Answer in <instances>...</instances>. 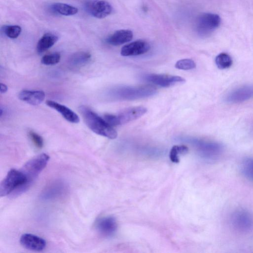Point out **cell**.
<instances>
[{"label": "cell", "instance_id": "ba28073f", "mask_svg": "<svg viewBox=\"0 0 253 253\" xmlns=\"http://www.w3.org/2000/svg\"><path fill=\"white\" fill-rule=\"evenodd\" d=\"M145 78L155 85L164 88L170 87L186 82V80L182 77L166 74H152L147 75Z\"/></svg>", "mask_w": 253, "mask_h": 253}, {"label": "cell", "instance_id": "8992f818", "mask_svg": "<svg viewBox=\"0 0 253 253\" xmlns=\"http://www.w3.org/2000/svg\"><path fill=\"white\" fill-rule=\"evenodd\" d=\"M194 145L201 156L209 161L218 159L223 151V147L217 142L196 140Z\"/></svg>", "mask_w": 253, "mask_h": 253}, {"label": "cell", "instance_id": "603a6c76", "mask_svg": "<svg viewBox=\"0 0 253 253\" xmlns=\"http://www.w3.org/2000/svg\"><path fill=\"white\" fill-rule=\"evenodd\" d=\"M188 152V148L186 146H175L171 150L170 159L172 162L178 163L180 162L179 155L185 154Z\"/></svg>", "mask_w": 253, "mask_h": 253}, {"label": "cell", "instance_id": "f546056e", "mask_svg": "<svg viewBox=\"0 0 253 253\" xmlns=\"http://www.w3.org/2000/svg\"><path fill=\"white\" fill-rule=\"evenodd\" d=\"M252 130H253V128H252Z\"/></svg>", "mask_w": 253, "mask_h": 253}, {"label": "cell", "instance_id": "d6986e66", "mask_svg": "<svg viewBox=\"0 0 253 253\" xmlns=\"http://www.w3.org/2000/svg\"><path fill=\"white\" fill-rule=\"evenodd\" d=\"M52 13L64 16H70L78 13L77 8L68 4L57 3L52 4L50 7Z\"/></svg>", "mask_w": 253, "mask_h": 253}, {"label": "cell", "instance_id": "d4e9b609", "mask_svg": "<svg viewBox=\"0 0 253 253\" xmlns=\"http://www.w3.org/2000/svg\"><path fill=\"white\" fill-rule=\"evenodd\" d=\"M61 59V54L55 52L44 55L41 60V63L44 65L52 66L58 64Z\"/></svg>", "mask_w": 253, "mask_h": 253}, {"label": "cell", "instance_id": "e0dca14e", "mask_svg": "<svg viewBox=\"0 0 253 253\" xmlns=\"http://www.w3.org/2000/svg\"><path fill=\"white\" fill-rule=\"evenodd\" d=\"M133 38V33L128 30H122L116 32L109 36L106 42L111 45L119 46L131 41Z\"/></svg>", "mask_w": 253, "mask_h": 253}, {"label": "cell", "instance_id": "44dd1931", "mask_svg": "<svg viewBox=\"0 0 253 253\" xmlns=\"http://www.w3.org/2000/svg\"><path fill=\"white\" fill-rule=\"evenodd\" d=\"M215 63L219 69H226L231 67L233 64V61L229 54L223 52L217 56Z\"/></svg>", "mask_w": 253, "mask_h": 253}, {"label": "cell", "instance_id": "7c38bea8", "mask_svg": "<svg viewBox=\"0 0 253 253\" xmlns=\"http://www.w3.org/2000/svg\"><path fill=\"white\" fill-rule=\"evenodd\" d=\"M147 111V108L142 106L130 107L123 110L118 116L119 125L126 124L141 118Z\"/></svg>", "mask_w": 253, "mask_h": 253}, {"label": "cell", "instance_id": "5b68a950", "mask_svg": "<svg viewBox=\"0 0 253 253\" xmlns=\"http://www.w3.org/2000/svg\"><path fill=\"white\" fill-rule=\"evenodd\" d=\"M221 23L219 16L212 13H205L200 16L196 22V30L201 36L210 35L219 27Z\"/></svg>", "mask_w": 253, "mask_h": 253}, {"label": "cell", "instance_id": "8fae6325", "mask_svg": "<svg viewBox=\"0 0 253 253\" xmlns=\"http://www.w3.org/2000/svg\"><path fill=\"white\" fill-rule=\"evenodd\" d=\"M67 190V186L64 182L61 181H55L44 190L41 194V198L46 201L58 199L64 195Z\"/></svg>", "mask_w": 253, "mask_h": 253}, {"label": "cell", "instance_id": "4316f807", "mask_svg": "<svg viewBox=\"0 0 253 253\" xmlns=\"http://www.w3.org/2000/svg\"><path fill=\"white\" fill-rule=\"evenodd\" d=\"M29 136L36 148L41 149L43 147L44 140L41 136L33 131L29 132Z\"/></svg>", "mask_w": 253, "mask_h": 253}, {"label": "cell", "instance_id": "83f0119b", "mask_svg": "<svg viewBox=\"0 0 253 253\" xmlns=\"http://www.w3.org/2000/svg\"><path fill=\"white\" fill-rule=\"evenodd\" d=\"M103 119L107 124L112 127L119 125L118 116L106 114L104 115Z\"/></svg>", "mask_w": 253, "mask_h": 253}, {"label": "cell", "instance_id": "ac0fdd59", "mask_svg": "<svg viewBox=\"0 0 253 253\" xmlns=\"http://www.w3.org/2000/svg\"><path fill=\"white\" fill-rule=\"evenodd\" d=\"M59 40L58 36L51 34H45L39 40L37 45L39 53H42L51 48Z\"/></svg>", "mask_w": 253, "mask_h": 253}, {"label": "cell", "instance_id": "cb8c5ba5", "mask_svg": "<svg viewBox=\"0 0 253 253\" xmlns=\"http://www.w3.org/2000/svg\"><path fill=\"white\" fill-rule=\"evenodd\" d=\"M4 34L11 39H16L21 34V28L18 25H6L2 28Z\"/></svg>", "mask_w": 253, "mask_h": 253}, {"label": "cell", "instance_id": "4fadbf2b", "mask_svg": "<svg viewBox=\"0 0 253 253\" xmlns=\"http://www.w3.org/2000/svg\"><path fill=\"white\" fill-rule=\"evenodd\" d=\"M150 49L149 43L144 40H137L124 46L121 49V54L124 57L142 55Z\"/></svg>", "mask_w": 253, "mask_h": 253}, {"label": "cell", "instance_id": "277c9868", "mask_svg": "<svg viewBox=\"0 0 253 253\" xmlns=\"http://www.w3.org/2000/svg\"><path fill=\"white\" fill-rule=\"evenodd\" d=\"M230 224L235 231L248 233L253 230V215L248 210L237 209L230 217Z\"/></svg>", "mask_w": 253, "mask_h": 253}, {"label": "cell", "instance_id": "9c48e42d", "mask_svg": "<svg viewBox=\"0 0 253 253\" xmlns=\"http://www.w3.org/2000/svg\"><path fill=\"white\" fill-rule=\"evenodd\" d=\"M253 98V85L239 87L230 92L224 101L231 104L240 103Z\"/></svg>", "mask_w": 253, "mask_h": 253}, {"label": "cell", "instance_id": "5bb4252c", "mask_svg": "<svg viewBox=\"0 0 253 253\" xmlns=\"http://www.w3.org/2000/svg\"><path fill=\"white\" fill-rule=\"evenodd\" d=\"M20 243L26 249L36 252L44 250L47 245L45 239L30 234L23 235L20 237Z\"/></svg>", "mask_w": 253, "mask_h": 253}, {"label": "cell", "instance_id": "52a82bcc", "mask_svg": "<svg viewBox=\"0 0 253 253\" xmlns=\"http://www.w3.org/2000/svg\"><path fill=\"white\" fill-rule=\"evenodd\" d=\"M84 7L90 15L99 19L110 15L113 9L111 4L105 0H87L84 2Z\"/></svg>", "mask_w": 253, "mask_h": 253}, {"label": "cell", "instance_id": "3957f363", "mask_svg": "<svg viewBox=\"0 0 253 253\" xmlns=\"http://www.w3.org/2000/svg\"><path fill=\"white\" fill-rule=\"evenodd\" d=\"M50 156L46 154H41L26 162L20 170L27 179L26 187L29 189L35 180L46 168Z\"/></svg>", "mask_w": 253, "mask_h": 253}, {"label": "cell", "instance_id": "2e32d148", "mask_svg": "<svg viewBox=\"0 0 253 253\" xmlns=\"http://www.w3.org/2000/svg\"><path fill=\"white\" fill-rule=\"evenodd\" d=\"M20 100L32 105H38L42 103L45 94L42 91L23 90L18 94Z\"/></svg>", "mask_w": 253, "mask_h": 253}, {"label": "cell", "instance_id": "ffe728a7", "mask_svg": "<svg viewBox=\"0 0 253 253\" xmlns=\"http://www.w3.org/2000/svg\"><path fill=\"white\" fill-rule=\"evenodd\" d=\"M91 59V54L86 51L77 52L71 56L69 63L71 66L82 67L86 65Z\"/></svg>", "mask_w": 253, "mask_h": 253}, {"label": "cell", "instance_id": "9a60e30c", "mask_svg": "<svg viewBox=\"0 0 253 253\" xmlns=\"http://www.w3.org/2000/svg\"><path fill=\"white\" fill-rule=\"evenodd\" d=\"M47 106L57 111L67 121L74 124L80 122V118L74 111L66 106L53 101H47Z\"/></svg>", "mask_w": 253, "mask_h": 253}, {"label": "cell", "instance_id": "484cf974", "mask_svg": "<svg viewBox=\"0 0 253 253\" xmlns=\"http://www.w3.org/2000/svg\"><path fill=\"white\" fill-rule=\"evenodd\" d=\"M175 67L179 69L188 70L195 68L196 64L192 60L183 59L177 62L175 65Z\"/></svg>", "mask_w": 253, "mask_h": 253}, {"label": "cell", "instance_id": "6da1fadb", "mask_svg": "<svg viewBox=\"0 0 253 253\" xmlns=\"http://www.w3.org/2000/svg\"><path fill=\"white\" fill-rule=\"evenodd\" d=\"M79 111L87 126L95 133L111 139L117 138L118 134L113 127L107 124L88 107L82 105Z\"/></svg>", "mask_w": 253, "mask_h": 253}, {"label": "cell", "instance_id": "f1b7e54d", "mask_svg": "<svg viewBox=\"0 0 253 253\" xmlns=\"http://www.w3.org/2000/svg\"><path fill=\"white\" fill-rule=\"evenodd\" d=\"M8 91V87L5 85V84L1 83V88H0V92H1V94H5Z\"/></svg>", "mask_w": 253, "mask_h": 253}, {"label": "cell", "instance_id": "30bf717a", "mask_svg": "<svg viewBox=\"0 0 253 253\" xmlns=\"http://www.w3.org/2000/svg\"><path fill=\"white\" fill-rule=\"evenodd\" d=\"M96 228L101 236L110 237L116 234L118 229V223L115 218L110 216L105 217L97 221Z\"/></svg>", "mask_w": 253, "mask_h": 253}, {"label": "cell", "instance_id": "7a4b0ae2", "mask_svg": "<svg viewBox=\"0 0 253 253\" xmlns=\"http://www.w3.org/2000/svg\"><path fill=\"white\" fill-rule=\"evenodd\" d=\"M26 183L27 179L24 173L21 170L13 169L0 185V196L2 198L13 194L16 196L24 193L28 190Z\"/></svg>", "mask_w": 253, "mask_h": 253}, {"label": "cell", "instance_id": "7402d4cb", "mask_svg": "<svg viewBox=\"0 0 253 253\" xmlns=\"http://www.w3.org/2000/svg\"><path fill=\"white\" fill-rule=\"evenodd\" d=\"M241 171L244 177L253 182V158H246L242 161Z\"/></svg>", "mask_w": 253, "mask_h": 253}]
</instances>
